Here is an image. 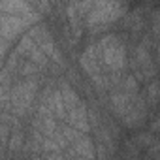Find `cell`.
I'll return each mask as SVG.
<instances>
[{
  "label": "cell",
  "instance_id": "1",
  "mask_svg": "<svg viewBox=\"0 0 160 160\" xmlns=\"http://www.w3.org/2000/svg\"><path fill=\"white\" fill-rule=\"evenodd\" d=\"M94 45H96L98 58H100L102 66L108 72L121 73L124 70V66H126V47H124V43L121 42L119 36L108 34Z\"/></svg>",
  "mask_w": 160,
  "mask_h": 160
},
{
  "label": "cell",
  "instance_id": "2",
  "mask_svg": "<svg viewBox=\"0 0 160 160\" xmlns=\"http://www.w3.org/2000/svg\"><path fill=\"white\" fill-rule=\"evenodd\" d=\"M36 94H38V81L34 77L15 83L10 92V113H13L15 117H25Z\"/></svg>",
  "mask_w": 160,
  "mask_h": 160
},
{
  "label": "cell",
  "instance_id": "3",
  "mask_svg": "<svg viewBox=\"0 0 160 160\" xmlns=\"http://www.w3.org/2000/svg\"><path fill=\"white\" fill-rule=\"evenodd\" d=\"M126 10V4L122 2H92L85 23L92 28V32H98V28L117 21Z\"/></svg>",
  "mask_w": 160,
  "mask_h": 160
},
{
  "label": "cell",
  "instance_id": "4",
  "mask_svg": "<svg viewBox=\"0 0 160 160\" xmlns=\"http://www.w3.org/2000/svg\"><path fill=\"white\" fill-rule=\"evenodd\" d=\"M79 64H81V68L85 70V73H87L91 79H94V77L106 73V72H104V66H102V62H100V58H98L96 45H87V47H85V51L81 53V57H79Z\"/></svg>",
  "mask_w": 160,
  "mask_h": 160
},
{
  "label": "cell",
  "instance_id": "5",
  "mask_svg": "<svg viewBox=\"0 0 160 160\" xmlns=\"http://www.w3.org/2000/svg\"><path fill=\"white\" fill-rule=\"evenodd\" d=\"M134 98H136V94H128V92H124L121 89H115L111 92V96H109L111 111L115 113V117L124 119L130 113V109L134 108Z\"/></svg>",
  "mask_w": 160,
  "mask_h": 160
},
{
  "label": "cell",
  "instance_id": "6",
  "mask_svg": "<svg viewBox=\"0 0 160 160\" xmlns=\"http://www.w3.org/2000/svg\"><path fill=\"white\" fill-rule=\"evenodd\" d=\"M145 117H147V102H145L143 96L138 92L136 98H134V108H132L130 113H128L124 119H121V121H122V124H124L126 128H138V126H141V124L145 122Z\"/></svg>",
  "mask_w": 160,
  "mask_h": 160
},
{
  "label": "cell",
  "instance_id": "7",
  "mask_svg": "<svg viewBox=\"0 0 160 160\" xmlns=\"http://www.w3.org/2000/svg\"><path fill=\"white\" fill-rule=\"evenodd\" d=\"M68 122L70 126H73L75 130H79L81 134H89L91 132V122H89V109L85 102H79V106L73 111H68Z\"/></svg>",
  "mask_w": 160,
  "mask_h": 160
},
{
  "label": "cell",
  "instance_id": "8",
  "mask_svg": "<svg viewBox=\"0 0 160 160\" xmlns=\"http://www.w3.org/2000/svg\"><path fill=\"white\" fill-rule=\"evenodd\" d=\"M0 10H2V15H30V13H34L30 10V4L19 2V0H4V2H0Z\"/></svg>",
  "mask_w": 160,
  "mask_h": 160
},
{
  "label": "cell",
  "instance_id": "9",
  "mask_svg": "<svg viewBox=\"0 0 160 160\" xmlns=\"http://www.w3.org/2000/svg\"><path fill=\"white\" fill-rule=\"evenodd\" d=\"M47 108H49V111H51V115L55 117V119H66L68 117V111H66V106H64V100H62V94H60V91H53V94L47 98Z\"/></svg>",
  "mask_w": 160,
  "mask_h": 160
},
{
  "label": "cell",
  "instance_id": "10",
  "mask_svg": "<svg viewBox=\"0 0 160 160\" xmlns=\"http://www.w3.org/2000/svg\"><path fill=\"white\" fill-rule=\"evenodd\" d=\"M73 151L79 158H85V160H96V147L92 145L89 136H83L79 141L73 143Z\"/></svg>",
  "mask_w": 160,
  "mask_h": 160
},
{
  "label": "cell",
  "instance_id": "11",
  "mask_svg": "<svg viewBox=\"0 0 160 160\" xmlns=\"http://www.w3.org/2000/svg\"><path fill=\"white\" fill-rule=\"evenodd\" d=\"M58 91H60V94H62V100H64V106H66V111H73L77 106H79V96H77V92H75V89L70 85V83H66V81H62L60 83V87H58Z\"/></svg>",
  "mask_w": 160,
  "mask_h": 160
},
{
  "label": "cell",
  "instance_id": "12",
  "mask_svg": "<svg viewBox=\"0 0 160 160\" xmlns=\"http://www.w3.org/2000/svg\"><path fill=\"white\" fill-rule=\"evenodd\" d=\"M36 47H38L36 40H34L30 34H25V36L19 40V45H17V51H15V53H17V55H23V57H27V58H28V57H30V53H32Z\"/></svg>",
  "mask_w": 160,
  "mask_h": 160
},
{
  "label": "cell",
  "instance_id": "13",
  "mask_svg": "<svg viewBox=\"0 0 160 160\" xmlns=\"http://www.w3.org/2000/svg\"><path fill=\"white\" fill-rule=\"evenodd\" d=\"M23 139H25L23 132L21 130H13L12 132V138H10V143H8V152H12V154L19 152L21 147H23Z\"/></svg>",
  "mask_w": 160,
  "mask_h": 160
},
{
  "label": "cell",
  "instance_id": "14",
  "mask_svg": "<svg viewBox=\"0 0 160 160\" xmlns=\"http://www.w3.org/2000/svg\"><path fill=\"white\" fill-rule=\"evenodd\" d=\"M119 89L124 91V92H128V94H138V79L134 75H126L121 81Z\"/></svg>",
  "mask_w": 160,
  "mask_h": 160
},
{
  "label": "cell",
  "instance_id": "15",
  "mask_svg": "<svg viewBox=\"0 0 160 160\" xmlns=\"http://www.w3.org/2000/svg\"><path fill=\"white\" fill-rule=\"evenodd\" d=\"M28 60L30 62H34L36 66H40V68H47V62H49V57L40 49V47H36L32 53H30V57H28Z\"/></svg>",
  "mask_w": 160,
  "mask_h": 160
},
{
  "label": "cell",
  "instance_id": "16",
  "mask_svg": "<svg viewBox=\"0 0 160 160\" xmlns=\"http://www.w3.org/2000/svg\"><path fill=\"white\" fill-rule=\"evenodd\" d=\"M40 72H42V68L36 66V64L30 62V60H23V64H21V68H19V73H21L25 79H30V75H36V73H40Z\"/></svg>",
  "mask_w": 160,
  "mask_h": 160
},
{
  "label": "cell",
  "instance_id": "17",
  "mask_svg": "<svg viewBox=\"0 0 160 160\" xmlns=\"http://www.w3.org/2000/svg\"><path fill=\"white\" fill-rule=\"evenodd\" d=\"M158 98H160V83L158 81H151L149 87H147V104L152 106V104L158 102Z\"/></svg>",
  "mask_w": 160,
  "mask_h": 160
},
{
  "label": "cell",
  "instance_id": "18",
  "mask_svg": "<svg viewBox=\"0 0 160 160\" xmlns=\"http://www.w3.org/2000/svg\"><path fill=\"white\" fill-rule=\"evenodd\" d=\"M62 132H64V138H66V141L68 143H75V141H79L85 134H81L79 130H75L73 126H64L62 128Z\"/></svg>",
  "mask_w": 160,
  "mask_h": 160
},
{
  "label": "cell",
  "instance_id": "19",
  "mask_svg": "<svg viewBox=\"0 0 160 160\" xmlns=\"http://www.w3.org/2000/svg\"><path fill=\"white\" fill-rule=\"evenodd\" d=\"M42 147H43V154H45V156H47V154H53V152H60V151H62V149H60V147L51 139V138H45Z\"/></svg>",
  "mask_w": 160,
  "mask_h": 160
},
{
  "label": "cell",
  "instance_id": "20",
  "mask_svg": "<svg viewBox=\"0 0 160 160\" xmlns=\"http://www.w3.org/2000/svg\"><path fill=\"white\" fill-rule=\"evenodd\" d=\"M109 154H111V149H109L106 143H98V147H96V156H98V160H109Z\"/></svg>",
  "mask_w": 160,
  "mask_h": 160
},
{
  "label": "cell",
  "instance_id": "21",
  "mask_svg": "<svg viewBox=\"0 0 160 160\" xmlns=\"http://www.w3.org/2000/svg\"><path fill=\"white\" fill-rule=\"evenodd\" d=\"M51 139L60 147V149H64V147H68V141H66V138H64V132L60 130V128H57V132L51 136Z\"/></svg>",
  "mask_w": 160,
  "mask_h": 160
},
{
  "label": "cell",
  "instance_id": "22",
  "mask_svg": "<svg viewBox=\"0 0 160 160\" xmlns=\"http://www.w3.org/2000/svg\"><path fill=\"white\" fill-rule=\"evenodd\" d=\"M138 141H139L141 145H149V147H151V145H152V136H151L149 132H143V134L138 136Z\"/></svg>",
  "mask_w": 160,
  "mask_h": 160
},
{
  "label": "cell",
  "instance_id": "23",
  "mask_svg": "<svg viewBox=\"0 0 160 160\" xmlns=\"http://www.w3.org/2000/svg\"><path fill=\"white\" fill-rule=\"evenodd\" d=\"M149 156L152 160H160V145L158 143H154V145L149 147Z\"/></svg>",
  "mask_w": 160,
  "mask_h": 160
},
{
  "label": "cell",
  "instance_id": "24",
  "mask_svg": "<svg viewBox=\"0 0 160 160\" xmlns=\"http://www.w3.org/2000/svg\"><path fill=\"white\" fill-rule=\"evenodd\" d=\"M152 36L160 38V23H152Z\"/></svg>",
  "mask_w": 160,
  "mask_h": 160
},
{
  "label": "cell",
  "instance_id": "25",
  "mask_svg": "<svg viewBox=\"0 0 160 160\" xmlns=\"http://www.w3.org/2000/svg\"><path fill=\"white\" fill-rule=\"evenodd\" d=\"M152 23H160V12H154L152 13Z\"/></svg>",
  "mask_w": 160,
  "mask_h": 160
},
{
  "label": "cell",
  "instance_id": "26",
  "mask_svg": "<svg viewBox=\"0 0 160 160\" xmlns=\"http://www.w3.org/2000/svg\"><path fill=\"white\" fill-rule=\"evenodd\" d=\"M152 130H160V119H156V121L152 122Z\"/></svg>",
  "mask_w": 160,
  "mask_h": 160
},
{
  "label": "cell",
  "instance_id": "27",
  "mask_svg": "<svg viewBox=\"0 0 160 160\" xmlns=\"http://www.w3.org/2000/svg\"><path fill=\"white\" fill-rule=\"evenodd\" d=\"M158 60H160V43H158Z\"/></svg>",
  "mask_w": 160,
  "mask_h": 160
},
{
  "label": "cell",
  "instance_id": "28",
  "mask_svg": "<svg viewBox=\"0 0 160 160\" xmlns=\"http://www.w3.org/2000/svg\"><path fill=\"white\" fill-rule=\"evenodd\" d=\"M75 160H85V158H79V156H77V154H75Z\"/></svg>",
  "mask_w": 160,
  "mask_h": 160
}]
</instances>
